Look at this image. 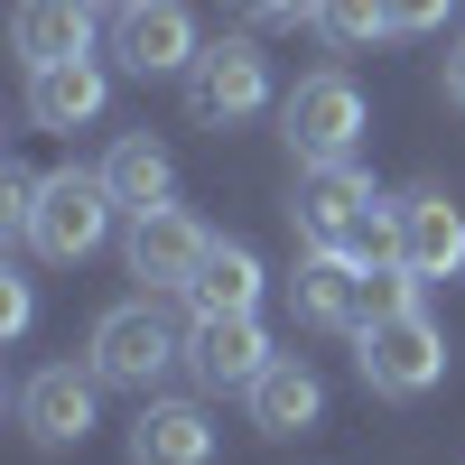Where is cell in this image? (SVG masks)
Wrapping results in <instances>:
<instances>
[{"instance_id":"1","label":"cell","mask_w":465,"mask_h":465,"mask_svg":"<svg viewBox=\"0 0 465 465\" xmlns=\"http://www.w3.org/2000/svg\"><path fill=\"white\" fill-rule=\"evenodd\" d=\"M84 363L103 372V391H140V401H149V391L186 363V335H177L149 298H131V307H103V317H94Z\"/></svg>"},{"instance_id":"2","label":"cell","mask_w":465,"mask_h":465,"mask_svg":"<svg viewBox=\"0 0 465 465\" xmlns=\"http://www.w3.org/2000/svg\"><path fill=\"white\" fill-rule=\"evenodd\" d=\"M112 214H122V196H112L103 168H56V177H37L28 252H47V261H94V252L112 242Z\"/></svg>"},{"instance_id":"3","label":"cell","mask_w":465,"mask_h":465,"mask_svg":"<svg viewBox=\"0 0 465 465\" xmlns=\"http://www.w3.org/2000/svg\"><path fill=\"white\" fill-rule=\"evenodd\" d=\"M280 140L298 149V168H326V159H354L363 149V94L354 74H298L289 103H280Z\"/></svg>"},{"instance_id":"4","label":"cell","mask_w":465,"mask_h":465,"mask_svg":"<svg viewBox=\"0 0 465 465\" xmlns=\"http://www.w3.org/2000/svg\"><path fill=\"white\" fill-rule=\"evenodd\" d=\"M354 363L381 401H419V391H438V372H447V335L419 317V307H401V317H381L354 335Z\"/></svg>"},{"instance_id":"5","label":"cell","mask_w":465,"mask_h":465,"mask_svg":"<svg viewBox=\"0 0 465 465\" xmlns=\"http://www.w3.org/2000/svg\"><path fill=\"white\" fill-rule=\"evenodd\" d=\"M177 84H186V112H196L205 131H232V122H252L270 103V56L252 37H214V47H196V65H186Z\"/></svg>"},{"instance_id":"6","label":"cell","mask_w":465,"mask_h":465,"mask_svg":"<svg viewBox=\"0 0 465 465\" xmlns=\"http://www.w3.org/2000/svg\"><path fill=\"white\" fill-rule=\"evenodd\" d=\"M196 19H186V0H122L112 10V56L131 74H186L196 65Z\"/></svg>"},{"instance_id":"7","label":"cell","mask_w":465,"mask_h":465,"mask_svg":"<svg viewBox=\"0 0 465 465\" xmlns=\"http://www.w3.org/2000/svg\"><path fill=\"white\" fill-rule=\"evenodd\" d=\"M122 252H131V280H149V298H159V289L196 280V261L214 252V232L186 214V205H149V214H131V242Z\"/></svg>"},{"instance_id":"8","label":"cell","mask_w":465,"mask_h":465,"mask_svg":"<svg viewBox=\"0 0 465 465\" xmlns=\"http://www.w3.org/2000/svg\"><path fill=\"white\" fill-rule=\"evenodd\" d=\"M270 363H280V354H270L261 307H252V317H196V335H186V372H196L205 391H252Z\"/></svg>"},{"instance_id":"9","label":"cell","mask_w":465,"mask_h":465,"mask_svg":"<svg viewBox=\"0 0 465 465\" xmlns=\"http://www.w3.org/2000/svg\"><path fill=\"white\" fill-rule=\"evenodd\" d=\"M94 391H103V372L84 363H47V372H28L19 381V429L37 438V447H84V429H94Z\"/></svg>"},{"instance_id":"10","label":"cell","mask_w":465,"mask_h":465,"mask_svg":"<svg viewBox=\"0 0 465 465\" xmlns=\"http://www.w3.org/2000/svg\"><path fill=\"white\" fill-rule=\"evenodd\" d=\"M363 205H372V177H363L354 159H326V168H307V177H298V205H289V223H298V242L335 252V242H344V223H354Z\"/></svg>"},{"instance_id":"11","label":"cell","mask_w":465,"mask_h":465,"mask_svg":"<svg viewBox=\"0 0 465 465\" xmlns=\"http://www.w3.org/2000/svg\"><path fill=\"white\" fill-rule=\"evenodd\" d=\"M401 261L419 270V280H456V270H465V214H456L447 186L401 196Z\"/></svg>"},{"instance_id":"12","label":"cell","mask_w":465,"mask_h":465,"mask_svg":"<svg viewBox=\"0 0 465 465\" xmlns=\"http://www.w3.org/2000/svg\"><path fill=\"white\" fill-rule=\"evenodd\" d=\"M131 465H214V419L196 401H140Z\"/></svg>"},{"instance_id":"13","label":"cell","mask_w":465,"mask_h":465,"mask_svg":"<svg viewBox=\"0 0 465 465\" xmlns=\"http://www.w3.org/2000/svg\"><path fill=\"white\" fill-rule=\"evenodd\" d=\"M112 94V74L94 56H65V65H28V122L37 131H84Z\"/></svg>"},{"instance_id":"14","label":"cell","mask_w":465,"mask_h":465,"mask_svg":"<svg viewBox=\"0 0 465 465\" xmlns=\"http://www.w3.org/2000/svg\"><path fill=\"white\" fill-rule=\"evenodd\" d=\"M94 10H103V0H19V10H10V47L28 65L94 56Z\"/></svg>"},{"instance_id":"15","label":"cell","mask_w":465,"mask_h":465,"mask_svg":"<svg viewBox=\"0 0 465 465\" xmlns=\"http://www.w3.org/2000/svg\"><path fill=\"white\" fill-rule=\"evenodd\" d=\"M242 401H252V429H261V438H298V429H317V410H326V381L307 372L298 354H280V363H270V372L252 381Z\"/></svg>"},{"instance_id":"16","label":"cell","mask_w":465,"mask_h":465,"mask_svg":"<svg viewBox=\"0 0 465 465\" xmlns=\"http://www.w3.org/2000/svg\"><path fill=\"white\" fill-rule=\"evenodd\" d=\"M289 298H298V317H307V326H344V335H354V298H363V261H344V252H317V242H307V261H298V280H289Z\"/></svg>"},{"instance_id":"17","label":"cell","mask_w":465,"mask_h":465,"mask_svg":"<svg viewBox=\"0 0 465 465\" xmlns=\"http://www.w3.org/2000/svg\"><path fill=\"white\" fill-rule=\"evenodd\" d=\"M177 298L196 307V317H252V307H261V261H252L242 242H214Z\"/></svg>"},{"instance_id":"18","label":"cell","mask_w":465,"mask_h":465,"mask_svg":"<svg viewBox=\"0 0 465 465\" xmlns=\"http://www.w3.org/2000/svg\"><path fill=\"white\" fill-rule=\"evenodd\" d=\"M103 177H112V196H122V214H149V205H168V196H177V159H168L149 131H122V140H112Z\"/></svg>"},{"instance_id":"19","label":"cell","mask_w":465,"mask_h":465,"mask_svg":"<svg viewBox=\"0 0 465 465\" xmlns=\"http://www.w3.org/2000/svg\"><path fill=\"white\" fill-rule=\"evenodd\" d=\"M307 28H317L326 47H372V37H391V0H317Z\"/></svg>"},{"instance_id":"20","label":"cell","mask_w":465,"mask_h":465,"mask_svg":"<svg viewBox=\"0 0 465 465\" xmlns=\"http://www.w3.org/2000/svg\"><path fill=\"white\" fill-rule=\"evenodd\" d=\"M401 307H419V270L410 261H372L363 270V298H354V335L381 326V317H401Z\"/></svg>"},{"instance_id":"21","label":"cell","mask_w":465,"mask_h":465,"mask_svg":"<svg viewBox=\"0 0 465 465\" xmlns=\"http://www.w3.org/2000/svg\"><path fill=\"white\" fill-rule=\"evenodd\" d=\"M335 252H344V261H363V270H372V261H401V205H381V196H372L354 223H344V242H335Z\"/></svg>"},{"instance_id":"22","label":"cell","mask_w":465,"mask_h":465,"mask_svg":"<svg viewBox=\"0 0 465 465\" xmlns=\"http://www.w3.org/2000/svg\"><path fill=\"white\" fill-rule=\"evenodd\" d=\"M0 223H10V242H28V223H37V177L28 168H0Z\"/></svg>"},{"instance_id":"23","label":"cell","mask_w":465,"mask_h":465,"mask_svg":"<svg viewBox=\"0 0 465 465\" xmlns=\"http://www.w3.org/2000/svg\"><path fill=\"white\" fill-rule=\"evenodd\" d=\"M0 335H28V280L0 270Z\"/></svg>"},{"instance_id":"24","label":"cell","mask_w":465,"mask_h":465,"mask_svg":"<svg viewBox=\"0 0 465 465\" xmlns=\"http://www.w3.org/2000/svg\"><path fill=\"white\" fill-rule=\"evenodd\" d=\"M447 19V0H391V37H419V28H438Z\"/></svg>"},{"instance_id":"25","label":"cell","mask_w":465,"mask_h":465,"mask_svg":"<svg viewBox=\"0 0 465 465\" xmlns=\"http://www.w3.org/2000/svg\"><path fill=\"white\" fill-rule=\"evenodd\" d=\"M232 10H242L252 28H280V19H307V10H317V0H232Z\"/></svg>"},{"instance_id":"26","label":"cell","mask_w":465,"mask_h":465,"mask_svg":"<svg viewBox=\"0 0 465 465\" xmlns=\"http://www.w3.org/2000/svg\"><path fill=\"white\" fill-rule=\"evenodd\" d=\"M447 103L465 112V37H456V47H447Z\"/></svg>"},{"instance_id":"27","label":"cell","mask_w":465,"mask_h":465,"mask_svg":"<svg viewBox=\"0 0 465 465\" xmlns=\"http://www.w3.org/2000/svg\"><path fill=\"white\" fill-rule=\"evenodd\" d=\"M103 10H122V0H103Z\"/></svg>"}]
</instances>
